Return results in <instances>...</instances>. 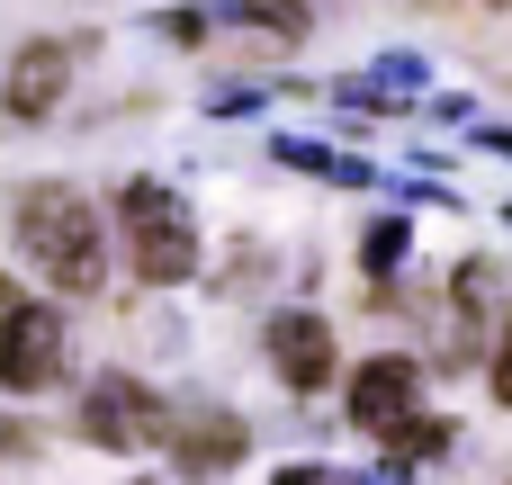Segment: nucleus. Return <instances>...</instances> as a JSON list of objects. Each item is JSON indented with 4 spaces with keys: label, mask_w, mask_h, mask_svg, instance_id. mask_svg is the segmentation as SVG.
<instances>
[{
    "label": "nucleus",
    "mask_w": 512,
    "mask_h": 485,
    "mask_svg": "<svg viewBox=\"0 0 512 485\" xmlns=\"http://www.w3.org/2000/svg\"><path fill=\"white\" fill-rule=\"evenodd\" d=\"M342 405H351V432H396L405 414H423V360H405V351L360 360Z\"/></svg>",
    "instance_id": "nucleus-6"
},
{
    "label": "nucleus",
    "mask_w": 512,
    "mask_h": 485,
    "mask_svg": "<svg viewBox=\"0 0 512 485\" xmlns=\"http://www.w3.org/2000/svg\"><path fill=\"white\" fill-rule=\"evenodd\" d=\"M495 9H512V0H495Z\"/></svg>",
    "instance_id": "nucleus-20"
},
{
    "label": "nucleus",
    "mask_w": 512,
    "mask_h": 485,
    "mask_svg": "<svg viewBox=\"0 0 512 485\" xmlns=\"http://www.w3.org/2000/svg\"><path fill=\"white\" fill-rule=\"evenodd\" d=\"M171 423L180 414L135 369H99L81 387V441H99V450H171Z\"/></svg>",
    "instance_id": "nucleus-3"
},
{
    "label": "nucleus",
    "mask_w": 512,
    "mask_h": 485,
    "mask_svg": "<svg viewBox=\"0 0 512 485\" xmlns=\"http://www.w3.org/2000/svg\"><path fill=\"white\" fill-rule=\"evenodd\" d=\"M207 27H216V18H207V9H171V18H162V36H171V45H198V36H207Z\"/></svg>",
    "instance_id": "nucleus-13"
},
{
    "label": "nucleus",
    "mask_w": 512,
    "mask_h": 485,
    "mask_svg": "<svg viewBox=\"0 0 512 485\" xmlns=\"http://www.w3.org/2000/svg\"><path fill=\"white\" fill-rule=\"evenodd\" d=\"M18 306H27V288H18V279H9V270H0V324H9V315H18Z\"/></svg>",
    "instance_id": "nucleus-17"
},
{
    "label": "nucleus",
    "mask_w": 512,
    "mask_h": 485,
    "mask_svg": "<svg viewBox=\"0 0 512 485\" xmlns=\"http://www.w3.org/2000/svg\"><path fill=\"white\" fill-rule=\"evenodd\" d=\"M405 252H414V216H378V225L360 234V270H369V279H396Z\"/></svg>",
    "instance_id": "nucleus-12"
},
{
    "label": "nucleus",
    "mask_w": 512,
    "mask_h": 485,
    "mask_svg": "<svg viewBox=\"0 0 512 485\" xmlns=\"http://www.w3.org/2000/svg\"><path fill=\"white\" fill-rule=\"evenodd\" d=\"M261 351H270V369H279V387H288V396H324V387H333V369H342L333 324H324L315 306H279V315H270V333H261Z\"/></svg>",
    "instance_id": "nucleus-5"
},
{
    "label": "nucleus",
    "mask_w": 512,
    "mask_h": 485,
    "mask_svg": "<svg viewBox=\"0 0 512 485\" xmlns=\"http://www.w3.org/2000/svg\"><path fill=\"white\" fill-rule=\"evenodd\" d=\"M117 243H126L144 288H180L198 270V216L180 207L171 180H126L117 189Z\"/></svg>",
    "instance_id": "nucleus-2"
},
{
    "label": "nucleus",
    "mask_w": 512,
    "mask_h": 485,
    "mask_svg": "<svg viewBox=\"0 0 512 485\" xmlns=\"http://www.w3.org/2000/svg\"><path fill=\"white\" fill-rule=\"evenodd\" d=\"M36 450V423H18V414H0V459H27Z\"/></svg>",
    "instance_id": "nucleus-16"
},
{
    "label": "nucleus",
    "mask_w": 512,
    "mask_h": 485,
    "mask_svg": "<svg viewBox=\"0 0 512 485\" xmlns=\"http://www.w3.org/2000/svg\"><path fill=\"white\" fill-rule=\"evenodd\" d=\"M216 18H225V27H261V36H279V45L306 36V9H297V0H216Z\"/></svg>",
    "instance_id": "nucleus-11"
},
{
    "label": "nucleus",
    "mask_w": 512,
    "mask_h": 485,
    "mask_svg": "<svg viewBox=\"0 0 512 485\" xmlns=\"http://www.w3.org/2000/svg\"><path fill=\"white\" fill-rule=\"evenodd\" d=\"M378 441H387V468H423V459H450L459 423H441V414H405V423L378 432Z\"/></svg>",
    "instance_id": "nucleus-9"
},
{
    "label": "nucleus",
    "mask_w": 512,
    "mask_h": 485,
    "mask_svg": "<svg viewBox=\"0 0 512 485\" xmlns=\"http://www.w3.org/2000/svg\"><path fill=\"white\" fill-rule=\"evenodd\" d=\"M243 450H252V432H243L234 414H189V423H171L180 477H225V468H243Z\"/></svg>",
    "instance_id": "nucleus-8"
},
{
    "label": "nucleus",
    "mask_w": 512,
    "mask_h": 485,
    "mask_svg": "<svg viewBox=\"0 0 512 485\" xmlns=\"http://www.w3.org/2000/svg\"><path fill=\"white\" fill-rule=\"evenodd\" d=\"M351 485H414L405 468H378V477H351Z\"/></svg>",
    "instance_id": "nucleus-19"
},
{
    "label": "nucleus",
    "mask_w": 512,
    "mask_h": 485,
    "mask_svg": "<svg viewBox=\"0 0 512 485\" xmlns=\"http://www.w3.org/2000/svg\"><path fill=\"white\" fill-rule=\"evenodd\" d=\"M477 144H486V153H504V162H512V126H486Z\"/></svg>",
    "instance_id": "nucleus-18"
},
{
    "label": "nucleus",
    "mask_w": 512,
    "mask_h": 485,
    "mask_svg": "<svg viewBox=\"0 0 512 485\" xmlns=\"http://www.w3.org/2000/svg\"><path fill=\"white\" fill-rule=\"evenodd\" d=\"M270 485H351L342 468H324V459H297V468H279Z\"/></svg>",
    "instance_id": "nucleus-14"
},
{
    "label": "nucleus",
    "mask_w": 512,
    "mask_h": 485,
    "mask_svg": "<svg viewBox=\"0 0 512 485\" xmlns=\"http://www.w3.org/2000/svg\"><path fill=\"white\" fill-rule=\"evenodd\" d=\"M270 153H279L288 171H315V180H342V189H369V162H342V153H324L315 135H279Z\"/></svg>",
    "instance_id": "nucleus-10"
},
{
    "label": "nucleus",
    "mask_w": 512,
    "mask_h": 485,
    "mask_svg": "<svg viewBox=\"0 0 512 485\" xmlns=\"http://www.w3.org/2000/svg\"><path fill=\"white\" fill-rule=\"evenodd\" d=\"M63 90H72V45H63V36H36V45H18V63H9V81H0V117L36 126V117L63 108Z\"/></svg>",
    "instance_id": "nucleus-7"
},
{
    "label": "nucleus",
    "mask_w": 512,
    "mask_h": 485,
    "mask_svg": "<svg viewBox=\"0 0 512 485\" xmlns=\"http://www.w3.org/2000/svg\"><path fill=\"white\" fill-rule=\"evenodd\" d=\"M9 225H18V252L36 261L45 288H63V297H99L108 288V216L72 180H27Z\"/></svg>",
    "instance_id": "nucleus-1"
},
{
    "label": "nucleus",
    "mask_w": 512,
    "mask_h": 485,
    "mask_svg": "<svg viewBox=\"0 0 512 485\" xmlns=\"http://www.w3.org/2000/svg\"><path fill=\"white\" fill-rule=\"evenodd\" d=\"M63 369H72V324H63V306L27 297L0 324V387L9 396H45V387H63Z\"/></svg>",
    "instance_id": "nucleus-4"
},
{
    "label": "nucleus",
    "mask_w": 512,
    "mask_h": 485,
    "mask_svg": "<svg viewBox=\"0 0 512 485\" xmlns=\"http://www.w3.org/2000/svg\"><path fill=\"white\" fill-rule=\"evenodd\" d=\"M135 485H153V477H135Z\"/></svg>",
    "instance_id": "nucleus-21"
},
{
    "label": "nucleus",
    "mask_w": 512,
    "mask_h": 485,
    "mask_svg": "<svg viewBox=\"0 0 512 485\" xmlns=\"http://www.w3.org/2000/svg\"><path fill=\"white\" fill-rule=\"evenodd\" d=\"M486 378H495V405H512V315H504V333H495V369Z\"/></svg>",
    "instance_id": "nucleus-15"
}]
</instances>
